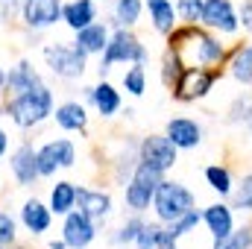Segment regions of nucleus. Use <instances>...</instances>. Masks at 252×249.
Returning a JSON list of instances; mask_svg holds the SVG:
<instances>
[{
    "label": "nucleus",
    "instance_id": "20",
    "mask_svg": "<svg viewBox=\"0 0 252 249\" xmlns=\"http://www.w3.org/2000/svg\"><path fill=\"white\" fill-rule=\"evenodd\" d=\"M44 76L41 70L32 64V59H18L6 70V88H3V97H15V94H24L35 85H41Z\"/></svg>",
    "mask_w": 252,
    "mask_h": 249
},
{
    "label": "nucleus",
    "instance_id": "1",
    "mask_svg": "<svg viewBox=\"0 0 252 249\" xmlns=\"http://www.w3.org/2000/svg\"><path fill=\"white\" fill-rule=\"evenodd\" d=\"M164 47L179 56L182 67H223L229 59V44L199 24H179L164 35Z\"/></svg>",
    "mask_w": 252,
    "mask_h": 249
},
{
    "label": "nucleus",
    "instance_id": "24",
    "mask_svg": "<svg viewBox=\"0 0 252 249\" xmlns=\"http://www.w3.org/2000/svg\"><path fill=\"white\" fill-rule=\"evenodd\" d=\"M144 9L150 15V27L164 38L167 32H173L182 21L176 12V0H144Z\"/></svg>",
    "mask_w": 252,
    "mask_h": 249
},
{
    "label": "nucleus",
    "instance_id": "46",
    "mask_svg": "<svg viewBox=\"0 0 252 249\" xmlns=\"http://www.w3.org/2000/svg\"><path fill=\"white\" fill-rule=\"evenodd\" d=\"M0 249H24V247H21V244H18V247H0Z\"/></svg>",
    "mask_w": 252,
    "mask_h": 249
},
{
    "label": "nucleus",
    "instance_id": "32",
    "mask_svg": "<svg viewBox=\"0 0 252 249\" xmlns=\"http://www.w3.org/2000/svg\"><path fill=\"white\" fill-rule=\"evenodd\" d=\"M229 202H232V208H235V211L250 214V217H252V170H250V173H244V176L238 179V185H235V190H232Z\"/></svg>",
    "mask_w": 252,
    "mask_h": 249
},
{
    "label": "nucleus",
    "instance_id": "12",
    "mask_svg": "<svg viewBox=\"0 0 252 249\" xmlns=\"http://www.w3.org/2000/svg\"><path fill=\"white\" fill-rule=\"evenodd\" d=\"M82 97H85L88 109H94V115L100 121H115L124 112V91L115 82H109L106 76H100L94 85H85Z\"/></svg>",
    "mask_w": 252,
    "mask_h": 249
},
{
    "label": "nucleus",
    "instance_id": "19",
    "mask_svg": "<svg viewBox=\"0 0 252 249\" xmlns=\"http://www.w3.org/2000/svg\"><path fill=\"white\" fill-rule=\"evenodd\" d=\"M53 121L56 126L67 132V135H73V132H79V135H85L88 132V124H91V115H88V103L82 100H62V103H56V109H53Z\"/></svg>",
    "mask_w": 252,
    "mask_h": 249
},
{
    "label": "nucleus",
    "instance_id": "30",
    "mask_svg": "<svg viewBox=\"0 0 252 249\" xmlns=\"http://www.w3.org/2000/svg\"><path fill=\"white\" fill-rule=\"evenodd\" d=\"M144 220H147L144 214H132V211H129V217H126L124 223H121L115 232H109V244H112V247H135V238H138Z\"/></svg>",
    "mask_w": 252,
    "mask_h": 249
},
{
    "label": "nucleus",
    "instance_id": "35",
    "mask_svg": "<svg viewBox=\"0 0 252 249\" xmlns=\"http://www.w3.org/2000/svg\"><path fill=\"white\" fill-rule=\"evenodd\" d=\"M170 229H173V235L182 241V238H190L199 226H202V211L199 208H190L188 214H182L179 220H173V223H167Z\"/></svg>",
    "mask_w": 252,
    "mask_h": 249
},
{
    "label": "nucleus",
    "instance_id": "4",
    "mask_svg": "<svg viewBox=\"0 0 252 249\" xmlns=\"http://www.w3.org/2000/svg\"><path fill=\"white\" fill-rule=\"evenodd\" d=\"M41 62L50 70V76L62 82H76L88 73V56L73 41H47L41 44Z\"/></svg>",
    "mask_w": 252,
    "mask_h": 249
},
{
    "label": "nucleus",
    "instance_id": "27",
    "mask_svg": "<svg viewBox=\"0 0 252 249\" xmlns=\"http://www.w3.org/2000/svg\"><path fill=\"white\" fill-rule=\"evenodd\" d=\"M144 0H115L112 3V15H109V24L112 30L115 27H124V30H135L144 18Z\"/></svg>",
    "mask_w": 252,
    "mask_h": 249
},
{
    "label": "nucleus",
    "instance_id": "10",
    "mask_svg": "<svg viewBox=\"0 0 252 249\" xmlns=\"http://www.w3.org/2000/svg\"><path fill=\"white\" fill-rule=\"evenodd\" d=\"M199 27L211 30L220 38H238L241 35V21H238V6L235 0H205Z\"/></svg>",
    "mask_w": 252,
    "mask_h": 249
},
{
    "label": "nucleus",
    "instance_id": "8",
    "mask_svg": "<svg viewBox=\"0 0 252 249\" xmlns=\"http://www.w3.org/2000/svg\"><path fill=\"white\" fill-rule=\"evenodd\" d=\"M161 179H164V173H158V170H153L150 164H141V161H138L132 179L124 185L126 208H129L132 214H147V211L153 208V196H156V187H158Z\"/></svg>",
    "mask_w": 252,
    "mask_h": 249
},
{
    "label": "nucleus",
    "instance_id": "21",
    "mask_svg": "<svg viewBox=\"0 0 252 249\" xmlns=\"http://www.w3.org/2000/svg\"><path fill=\"white\" fill-rule=\"evenodd\" d=\"M223 70L241 88H252V41H238L235 47H229V59Z\"/></svg>",
    "mask_w": 252,
    "mask_h": 249
},
{
    "label": "nucleus",
    "instance_id": "34",
    "mask_svg": "<svg viewBox=\"0 0 252 249\" xmlns=\"http://www.w3.org/2000/svg\"><path fill=\"white\" fill-rule=\"evenodd\" d=\"M21 244V223L15 214L0 211V247H18Z\"/></svg>",
    "mask_w": 252,
    "mask_h": 249
},
{
    "label": "nucleus",
    "instance_id": "49",
    "mask_svg": "<svg viewBox=\"0 0 252 249\" xmlns=\"http://www.w3.org/2000/svg\"><path fill=\"white\" fill-rule=\"evenodd\" d=\"M0 24H3V21H0Z\"/></svg>",
    "mask_w": 252,
    "mask_h": 249
},
{
    "label": "nucleus",
    "instance_id": "42",
    "mask_svg": "<svg viewBox=\"0 0 252 249\" xmlns=\"http://www.w3.org/2000/svg\"><path fill=\"white\" fill-rule=\"evenodd\" d=\"M9 150H12V135H9V129L0 126V161L9 156Z\"/></svg>",
    "mask_w": 252,
    "mask_h": 249
},
{
    "label": "nucleus",
    "instance_id": "39",
    "mask_svg": "<svg viewBox=\"0 0 252 249\" xmlns=\"http://www.w3.org/2000/svg\"><path fill=\"white\" fill-rule=\"evenodd\" d=\"M238 21H241V32L252 35V0H238Z\"/></svg>",
    "mask_w": 252,
    "mask_h": 249
},
{
    "label": "nucleus",
    "instance_id": "5",
    "mask_svg": "<svg viewBox=\"0 0 252 249\" xmlns=\"http://www.w3.org/2000/svg\"><path fill=\"white\" fill-rule=\"evenodd\" d=\"M190 208H196V196H193V190H190L185 182H179V179H161L158 187H156V196H153V217L158 220V223H173V220H179L182 214H188Z\"/></svg>",
    "mask_w": 252,
    "mask_h": 249
},
{
    "label": "nucleus",
    "instance_id": "45",
    "mask_svg": "<svg viewBox=\"0 0 252 249\" xmlns=\"http://www.w3.org/2000/svg\"><path fill=\"white\" fill-rule=\"evenodd\" d=\"M3 118H6V106H3V97H0V124H3Z\"/></svg>",
    "mask_w": 252,
    "mask_h": 249
},
{
    "label": "nucleus",
    "instance_id": "14",
    "mask_svg": "<svg viewBox=\"0 0 252 249\" xmlns=\"http://www.w3.org/2000/svg\"><path fill=\"white\" fill-rule=\"evenodd\" d=\"M53 220L56 214L50 211L47 199H38V196H27L18 208V223L21 229L30 235V238H44L50 229H53Z\"/></svg>",
    "mask_w": 252,
    "mask_h": 249
},
{
    "label": "nucleus",
    "instance_id": "9",
    "mask_svg": "<svg viewBox=\"0 0 252 249\" xmlns=\"http://www.w3.org/2000/svg\"><path fill=\"white\" fill-rule=\"evenodd\" d=\"M138 161L150 164L153 170H158V173L167 176L179 164V150L173 147V141L164 132H150V135H144L138 141Z\"/></svg>",
    "mask_w": 252,
    "mask_h": 249
},
{
    "label": "nucleus",
    "instance_id": "40",
    "mask_svg": "<svg viewBox=\"0 0 252 249\" xmlns=\"http://www.w3.org/2000/svg\"><path fill=\"white\" fill-rule=\"evenodd\" d=\"M18 12H21V0H0V21L3 24L18 21Z\"/></svg>",
    "mask_w": 252,
    "mask_h": 249
},
{
    "label": "nucleus",
    "instance_id": "18",
    "mask_svg": "<svg viewBox=\"0 0 252 249\" xmlns=\"http://www.w3.org/2000/svg\"><path fill=\"white\" fill-rule=\"evenodd\" d=\"M199 211H202V226L208 229L211 241L229 238L232 229L238 226L235 208H232V202H226V199H217V202H211V205H205V208H199Z\"/></svg>",
    "mask_w": 252,
    "mask_h": 249
},
{
    "label": "nucleus",
    "instance_id": "3",
    "mask_svg": "<svg viewBox=\"0 0 252 249\" xmlns=\"http://www.w3.org/2000/svg\"><path fill=\"white\" fill-rule=\"evenodd\" d=\"M147 62H150V47L135 35V30L115 27L112 35H109L106 50L100 53L97 76H109V70L115 64H147Z\"/></svg>",
    "mask_w": 252,
    "mask_h": 249
},
{
    "label": "nucleus",
    "instance_id": "16",
    "mask_svg": "<svg viewBox=\"0 0 252 249\" xmlns=\"http://www.w3.org/2000/svg\"><path fill=\"white\" fill-rule=\"evenodd\" d=\"M9 173L21 187H32L41 182L38 173V158H35V147L30 141H21L18 147L9 150Z\"/></svg>",
    "mask_w": 252,
    "mask_h": 249
},
{
    "label": "nucleus",
    "instance_id": "36",
    "mask_svg": "<svg viewBox=\"0 0 252 249\" xmlns=\"http://www.w3.org/2000/svg\"><path fill=\"white\" fill-rule=\"evenodd\" d=\"M179 73H182V62H179V56H176L173 50L164 47V53H161V64H158V76H161V82L170 88V85L176 82Z\"/></svg>",
    "mask_w": 252,
    "mask_h": 249
},
{
    "label": "nucleus",
    "instance_id": "15",
    "mask_svg": "<svg viewBox=\"0 0 252 249\" xmlns=\"http://www.w3.org/2000/svg\"><path fill=\"white\" fill-rule=\"evenodd\" d=\"M97 235H100V226H97L94 220H88L79 208H73L70 214L62 217V232H59V238L67 244V249H88L97 241Z\"/></svg>",
    "mask_w": 252,
    "mask_h": 249
},
{
    "label": "nucleus",
    "instance_id": "26",
    "mask_svg": "<svg viewBox=\"0 0 252 249\" xmlns=\"http://www.w3.org/2000/svg\"><path fill=\"white\" fill-rule=\"evenodd\" d=\"M47 205L56 217H64L76 208V182L70 179H56L50 185V193H47Z\"/></svg>",
    "mask_w": 252,
    "mask_h": 249
},
{
    "label": "nucleus",
    "instance_id": "17",
    "mask_svg": "<svg viewBox=\"0 0 252 249\" xmlns=\"http://www.w3.org/2000/svg\"><path fill=\"white\" fill-rule=\"evenodd\" d=\"M164 135L173 141V147H176L179 153H190V150L202 147L205 129H202V124H199L196 118L179 115V118H170V121L164 124Z\"/></svg>",
    "mask_w": 252,
    "mask_h": 249
},
{
    "label": "nucleus",
    "instance_id": "2",
    "mask_svg": "<svg viewBox=\"0 0 252 249\" xmlns=\"http://www.w3.org/2000/svg\"><path fill=\"white\" fill-rule=\"evenodd\" d=\"M3 106H6V118L12 121V126H18L21 132H30V129H38L41 124H47L53 118L56 94L47 82H41L24 94L3 97Z\"/></svg>",
    "mask_w": 252,
    "mask_h": 249
},
{
    "label": "nucleus",
    "instance_id": "7",
    "mask_svg": "<svg viewBox=\"0 0 252 249\" xmlns=\"http://www.w3.org/2000/svg\"><path fill=\"white\" fill-rule=\"evenodd\" d=\"M35 158H38V173L41 179H56V173L62 170H73L79 161V150L73 138H47L44 144L35 147Z\"/></svg>",
    "mask_w": 252,
    "mask_h": 249
},
{
    "label": "nucleus",
    "instance_id": "13",
    "mask_svg": "<svg viewBox=\"0 0 252 249\" xmlns=\"http://www.w3.org/2000/svg\"><path fill=\"white\" fill-rule=\"evenodd\" d=\"M76 208H79L88 220H94L100 229H106V223H109L112 214H115V199H112V193L103 190V187L76 185Z\"/></svg>",
    "mask_w": 252,
    "mask_h": 249
},
{
    "label": "nucleus",
    "instance_id": "48",
    "mask_svg": "<svg viewBox=\"0 0 252 249\" xmlns=\"http://www.w3.org/2000/svg\"><path fill=\"white\" fill-rule=\"evenodd\" d=\"M103 3H115V0H103Z\"/></svg>",
    "mask_w": 252,
    "mask_h": 249
},
{
    "label": "nucleus",
    "instance_id": "23",
    "mask_svg": "<svg viewBox=\"0 0 252 249\" xmlns=\"http://www.w3.org/2000/svg\"><path fill=\"white\" fill-rule=\"evenodd\" d=\"M135 167H138V141H121V147H118V153L109 158V176H112V182L115 185L124 187L129 179H132V173H135Z\"/></svg>",
    "mask_w": 252,
    "mask_h": 249
},
{
    "label": "nucleus",
    "instance_id": "31",
    "mask_svg": "<svg viewBox=\"0 0 252 249\" xmlns=\"http://www.w3.org/2000/svg\"><path fill=\"white\" fill-rule=\"evenodd\" d=\"M252 121V91H244L238 94L229 109H226V124L229 126H250Z\"/></svg>",
    "mask_w": 252,
    "mask_h": 249
},
{
    "label": "nucleus",
    "instance_id": "43",
    "mask_svg": "<svg viewBox=\"0 0 252 249\" xmlns=\"http://www.w3.org/2000/svg\"><path fill=\"white\" fill-rule=\"evenodd\" d=\"M47 249H67V244L62 238H53V241H47Z\"/></svg>",
    "mask_w": 252,
    "mask_h": 249
},
{
    "label": "nucleus",
    "instance_id": "28",
    "mask_svg": "<svg viewBox=\"0 0 252 249\" xmlns=\"http://www.w3.org/2000/svg\"><path fill=\"white\" fill-rule=\"evenodd\" d=\"M202 179H205V185L211 187L220 199H229L232 196V190H235V173H232V167L229 164H223V161H217V164H208L205 170H202Z\"/></svg>",
    "mask_w": 252,
    "mask_h": 249
},
{
    "label": "nucleus",
    "instance_id": "47",
    "mask_svg": "<svg viewBox=\"0 0 252 249\" xmlns=\"http://www.w3.org/2000/svg\"><path fill=\"white\" fill-rule=\"evenodd\" d=\"M247 129H250V135H252V121H250V126H247Z\"/></svg>",
    "mask_w": 252,
    "mask_h": 249
},
{
    "label": "nucleus",
    "instance_id": "41",
    "mask_svg": "<svg viewBox=\"0 0 252 249\" xmlns=\"http://www.w3.org/2000/svg\"><path fill=\"white\" fill-rule=\"evenodd\" d=\"M156 249H179V238L173 235V229H170V226H164V229H161Z\"/></svg>",
    "mask_w": 252,
    "mask_h": 249
},
{
    "label": "nucleus",
    "instance_id": "38",
    "mask_svg": "<svg viewBox=\"0 0 252 249\" xmlns=\"http://www.w3.org/2000/svg\"><path fill=\"white\" fill-rule=\"evenodd\" d=\"M202 3H205V0H176V12H179V21H182V24H199V15H202Z\"/></svg>",
    "mask_w": 252,
    "mask_h": 249
},
{
    "label": "nucleus",
    "instance_id": "29",
    "mask_svg": "<svg viewBox=\"0 0 252 249\" xmlns=\"http://www.w3.org/2000/svg\"><path fill=\"white\" fill-rule=\"evenodd\" d=\"M121 88H124L129 97L141 100L150 88V73H147V64H129L121 76Z\"/></svg>",
    "mask_w": 252,
    "mask_h": 249
},
{
    "label": "nucleus",
    "instance_id": "22",
    "mask_svg": "<svg viewBox=\"0 0 252 249\" xmlns=\"http://www.w3.org/2000/svg\"><path fill=\"white\" fill-rule=\"evenodd\" d=\"M109 35H112V24L109 21H94L88 27H82L79 32H73V44L88 56V59H100V53L106 50L109 44Z\"/></svg>",
    "mask_w": 252,
    "mask_h": 249
},
{
    "label": "nucleus",
    "instance_id": "25",
    "mask_svg": "<svg viewBox=\"0 0 252 249\" xmlns=\"http://www.w3.org/2000/svg\"><path fill=\"white\" fill-rule=\"evenodd\" d=\"M97 21V0H64L62 24L70 32H79L82 27Z\"/></svg>",
    "mask_w": 252,
    "mask_h": 249
},
{
    "label": "nucleus",
    "instance_id": "33",
    "mask_svg": "<svg viewBox=\"0 0 252 249\" xmlns=\"http://www.w3.org/2000/svg\"><path fill=\"white\" fill-rule=\"evenodd\" d=\"M211 249H252V220L250 223L235 226L229 238H223V241H211Z\"/></svg>",
    "mask_w": 252,
    "mask_h": 249
},
{
    "label": "nucleus",
    "instance_id": "11",
    "mask_svg": "<svg viewBox=\"0 0 252 249\" xmlns=\"http://www.w3.org/2000/svg\"><path fill=\"white\" fill-rule=\"evenodd\" d=\"M62 6L64 0H21L18 21L27 32H47L56 24H62Z\"/></svg>",
    "mask_w": 252,
    "mask_h": 249
},
{
    "label": "nucleus",
    "instance_id": "37",
    "mask_svg": "<svg viewBox=\"0 0 252 249\" xmlns=\"http://www.w3.org/2000/svg\"><path fill=\"white\" fill-rule=\"evenodd\" d=\"M161 229H164V223H158L156 217L153 220H144V226H141V232L135 238V249H156Z\"/></svg>",
    "mask_w": 252,
    "mask_h": 249
},
{
    "label": "nucleus",
    "instance_id": "44",
    "mask_svg": "<svg viewBox=\"0 0 252 249\" xmlns=\"http://www.w3.org/2000/svg\"><path fill=\"white\" fill-rule=\"evenodd\" d=\"M3 88H6V67L0 64V97H3Z\"/></svg>",
    "mask_w": 252,
    "mask_h": 249
},
{
    "label": "nucleus",
    "instance_id": "6",
    "mask_svg": "<svg viewBox=\"0 0 252 249\" xmlns=\"http://www.w3.org/2000/svg\"><path fill=\"white\" fill-rule=\"evenodd\" d=\"M226 76L223 67H182V73L176 76V82L170 85V97L182 106L190 103H202L205 97H211L214 85Z\"/></svg>",
    "mask_w": 252,
    "mask_h": 249
}]
</instances>
